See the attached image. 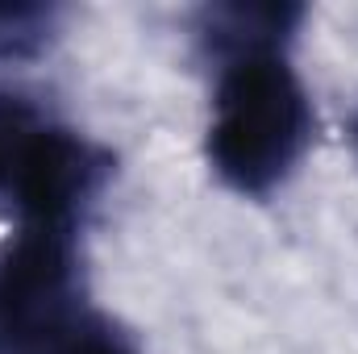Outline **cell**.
<instances>
[{
    "label": "cell",
    "instance_id": "cell-1",
    "mask_svg": "<svg viewBox=\"0 0 358 354\" xmlns=\"http://www.w3.org/2000/svg\"><path fill=\"white\" fill-rule=\"evenodd\" d=\"M313 142V100L283 50L246 55L217 71L208 163L238 196H271Z\"/></svg>",
    "mask_w": 358,
    "mask_h": 354
},
{
    "label": "cell",
    "instance_id": "cell-2",
    "mask_svg": "<svg viewBox=\"0 0 358 354\" xmlns=\"http://www.w3.org/2000/svg\"><path fill=\"white\" fill-rule=\"evenodd\" d=\"M113 179V155L55 121L25 92L0 88V204L21 229L80 234L88 208Z\"/></svg>",
    "mask_w": 358,
    "mask_h": 354
},
{
    "label": "cell",
    "instance_id": "cell-3",
    "mask_svg": "<svg viewBox=\"0 0 358 354\" xmlns=\"http://www.w3.org/2000/svg\"><path fill=\"white\" fill-rule=\"evenodd\" d=\"M92 317L76 234L21 229L0 259V354H71Z\"/></svg>",
    "mask_w": 358,
    "mask_h": 354
},
{
    "label": "cell",
    "instance_id": "cell-4",
    "mask_svg": "<svg viewBox=\"0 0 358 354\" xmlns=\"http://www.w3.org/2000/svg\"><path fill=\"white\" fill-rule=\"evenodd\" d=\"M304 21V4L287 0H238L208 4L196 13V38L213 63H234L246 55H271L292 42Z\"/></svg>",
    "mask_w": 358,
    "mask_h": 354
},
{
    "label": "cell",
    "instance_id": "cell-5",
    "mask_svg": "<svg viewBox=\"0 0 358 354\" xmlns=\"http://www.w3.org/2000/svg\"><path fill=\"white\" fill-rule=\"evenodd\" d=\"M59 8L50 4H0V63L34 59L50 46Z\"/></svg>",
    "mask_w": 358,
    "mask_h": 354
},
{
    "label": "cell",
    "instance_id": "cell-6",
    "mask_svg": "<svg viewBox=\"0 0 358 354\" xmlns=\"http://www.w3.org/2000/svg\"><path fill=\"white\" fill-rule=\"evenodd\" d=\"M71 354H142V351H138V342H134L113 317L96 313L88 321V330L80 334V342H76Z\"/></svg>",
    "mask_w": 358,
    "mask_h": 354
},
{
    "label": "cell",
    "instance_id": "cell-7",
    "mask_svg": "<svg viewBox=\"0 0 358 354\" xmlns=\"http://www.w3.org/2000/svg\"><path fill=\"white\" fill-rule=\"evenodd\" d=\"M350 129H355V146H358V113H355V125H350Z\"/></svg>",
    "mask_w": 358,
    "mask_h": 354
}]
</instances>
